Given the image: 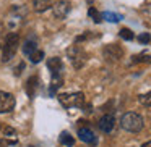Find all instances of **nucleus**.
I'll use <instances>...</instances> for the list:
<instances>
[{
	"label": "nucleus",
	"mask_w": 151,
	"mask_h": 147,
	"mask_svg": "<svg viewBox=\"0 0 151 147\" xmlns=\"http://www.w3.org/2000/svg\"><path fill=\"white\" fill-rule=\"evenodd\" d=\"M0 147H7V142L5 141H0Z\"/></svg>",
	"instance_id": "24"
},
{
	"label": "nucleus",
	"mask_w": 151,
	"mask_h": 147,
	"mask_svg": "<svg viewBox=\"0 0 151 147\" xmlns=\"http://www.w3.org/2000/svg\"><path fill=\"white\" fill-rule=\"evenodd\" d=\"M5 136H7V137L15 136V129H12V128H5Z\"/></svg>",
	"instance_id": "22"
},
{
	"label": "nucleus",
	"mask_w": 151,
	"mask_h": 147,
	"mask_svg": "<svg viewBox=\"0 0 151 147\" xmlns=\"http://www.w3.org/2000/svg\"><path fill=\"white\" fill-rule=\"evenodd\" d=\"M59 102L65 108L81 107L85 104V95L83 92H70V94H59Z\"/></svg>",
	"instance_id": "3"
},
{
	"label": "nucleus",
	"mask_w": 151,
	"mask_h": 147,
	"mask_svg": "<svg viewBox=\"0 0 151 147\" xmlns=\"http://www.w3.org/2000/svg\"><path fill=\"white\" fill-rule=\"evenodd\" d=\"M70 10H72V5H70V2H67V0H59L57 4H52V13H54V16L59 18V20H63V18L70 13Z\"/></svg>",
	"instance_id": "5"
},
{
	"label": "nucleus",
	"mask_w": 151,
	"mask_h": 147,
	"mask_svg": "<svg viewBox=\"0 0 151 147\" xmlns=\"http://www.w3.org/2000/svg\"><path fill=\"white\" fill-rule=\"evenodd\" d=\"M120 37H122V39H125V40H132L135 36H133V33H132L128 28H124V29H120Z\"/></svg>",
	"instance_id": "19"
},
{
	"label": "nucleus",
	"mask_w": 151,
	"mask_h": 147,
	"mask_svg": "<svg viewBox=\"0 0 151 147\" xmlns=\"http://www.w3.org/2000/svg\"><path fill=\"white\" fill-rule=\"evenodd\" d=\"M132 62H133V63H140V62H151V57H148V55H135Z\"/></svg>",
	"instance_id": "20"
},
{
	"label": "nucleus",
	"mask_w": 151,
	"mask_h": 147,
	"mask_svg": "<svg viewBox=\"0 0 151 147\" xmlns=\"http://www.w3.org/2000/svg\"><path fill=\"white\" fill-rule=\"evenodd\" d=\"M120 126L125 131H128V133H140L143 129V118L138 113L128 111V113H125L120 118Z\"/></svg>",
	"instance_id": "1"
},
{
	"label": "nucleus",
	"mask_w": 151,
	"mask_h": 147,
	"mask_svg": "<svg viewBox=\"0 0 151 147\" xmlns=\"http://www.w3.org/2000/svg\"><path fill=\"white\" fill-rule=\"evenodd\" d=\"M115 126V118L112 115H104V116L99 120V128H101L102 133H111Z\"/></svg>",
	"instance_id": "10"
},
{
	"label": "nucleus",
	"mask_w": 151,
	"mask_h": 147,
	"mask_svg": "<svg viewBox=\"0 0 151 147\" xmlns=\"http://www.w3.org/2000/svg\"><path fill=\"white\" fill-rule=\"evenodd\" d=\"M36 82H37V78H36V76H33V78L28 79L26 89H28V95H29V97H34V86H36Z\"/></svg>",
	"instance_id": "16"
},
{
	"label": "nucleus",
	"mask_w": 151,
	"mask_h": 147,
	"mask_svg": "<svg viewBox=\"0 0 151 147\" xmlns=\"http://www.w3.org/2000/svg\"><path fill=\"white\" fill-rule=\"evenodd\" d=\"M33 7L37 13H42V11L49 10V8L52 7V2H50V0H34Z\"/></svg>",
	"instance_id": "12"
},
{
	"label": "nucleus",
	"mask_w": 151,
	"mask_h": 147,
	"mask_svg": "<svg viewBox=\"0 0 151 147\" xmlns=\"http://www.w3.org/2000/svg\"><path fill=\"white\" fill-rule=\"evenodd\" d=\"M102 53H104V57H106L107 60H112V62H115V60L122 58V55H124V50H122L119 45H115V44H111V45L104 47Z\"/></svg>",
	"instance_id": "8"
},
{
	"label": "nucleus",
	"mask_w": 151,
	"mask_h": 147,
	"mask_svg": "<svg viewBox=\"0 0 151 147\" xmlns=\"http://www.w3.org/2000/svg\"><path fill=\"white\" fill-rule=\"evenodd\" d=\"M78 137L83 141V142H86V144H91V146H96V136H94V133H93L89 128H80L78 129Z\"/></svg>",
	"instance_id": "9"
},
{
	"label": "nucleus",
	"mask_w": 151,
	"mask_h": 147,
	"mask_svg": "<svg viewBox=\"0 0 151 147\" xmlns=\"http://www.w3.org/2000/svg\"><path fill=\"white\" fill-rule=\"evenodd\" d=\"M138 40H140L141 44H148V42L151 40V37H150V34H148V33H143V34H140Z\"/></svg>",
	"instance_id": "21"
},
{
	"label": "nucleus",
	"mask_w": 151,
	"mask_h": 147,
	"mask_svg": "<svg viewBox=\"0 0 151 147\" xmlns=\"http://www.w3.org/2000/svg\"><path fill=\"white\" fill-rule=\"evenodd\" d=\"M59 141H60V144H63V146H67V147H72L73 144H75V139H73V137L70 136L67 131H63V133L60 134Z\"/></svg>",
	"instance_id": "13"
},
{
	"label": "nucleus",
	"mask_w": 151,
	"mask_h": 147,
	"mask_svg": "<svg viewBox=\"0 0 151 147\" xmlns=\"http://www.w3.org/2000/svg\"><path fill=\"white\" fill-rule=\"evenodd\" d=\"M88 15L91 16V20L94 21V23H101V21H102V13H99V11L96 10V8H93V7H89Z\"/></svg>",
	"instance_id": "14"
},
{
	"label": "nucleus",
	"mask_w": 151,
	"mask_h": 147,
	"mask_svg": "<svg viewBox=\"0 0 151 147\" xmlns=\"http://www.w3.org/2000/svg\"><path fill=\"white\" fill-rule=\"evenodd\" d=\"M15 107V97L10 92L0 91V113H8Z\"/></svg>",
	"instance_id": "6"
},
{
	"label": "nucleus",
	"mask_w": 151,
	"mask_h": 147,
	"mask_svg": "<svg viewBox=\"0 0 151 147\" xmlns=\"http://www.w3.org/2000/svg\"><path fill=\"white\" fill-rule=\"evenodd\" d=\"M29 58H31V62H33V63H39L41 60L44 58V52H42V50H36V52H33L29 55Z\"/></svg>",
	"instance_id": "18"
},
{
	"label": "nucleus",
	"mask_w": 151,
	"mask_h": 147,
	"mask_svg": "<svg viewBox=\"0 0 151 147\" xmlns=\"http://www.w3.org/2000/svg\"><path fill=\"white\" fill-rule=\"evenodd\" d=\"M102 20H107L111 23H117V21L122 20V16L120 15H115V13H111V11H104L102 13Z\"/></svg>",
	"instance_id": "15"
},
{
	"label": "nucleus",
	"mask_w": 151,
	"mask_h": 147,
	"mask_svg": "<svg viewBox=\"0 0 151 147\" xmlns=\"http://www.w3.org/2000/svg\"><path fill=\"white\" fill-rule=\"evenodd\" d=\"M68 58L72 60V65L75 66V68H81L86 62V53L83 52L81 47L73 45L68 49Z\"/></svg>",
	"instance_id": "4"
},
{
	"label": "nucleus",
	"mask_w": 151,
	"mask_h": 147,
	"mask_svg": "<svg viewBox=\"0 0 151 147\" xmlns=\"http://www.w3.org/2000/svg\"><path fill=\"white\" fill-rule=\"evenodd\" d=\"M47 68L52 73V78H62V71H63V63L59 57H54V58H49L47 62Z\"/></svg>",
	"instance_id": "7"
},
{
	"label": "nucleus",
	"mask_w": 151,
	"mask_h": 147,
	"mask_svg": "<svg viewBox=\"0 0 151 147\" xmlns=\"http://www.w3.org/2000/svg\"><path fill=\"white\" fill-rule=\"evenodd\" d=\"M141 147H151V141H148V142H145Z\"/></svg>",
	"instance_id": "23"
},
{
	"label": "nucleus",
	"mask_w": 151,
	"mask_h": 147,
	"mask_svg": "<svg viewBox=\"0 0 151 147\" xmlns=\"http://www.w3.org/2000/svg\"><path fill=\"white\" fill-rule=\"evenodd\" d=\"M138 100H140V104L145 105V107H151V91L146 92V94H143V95H140Z\"/></svg>",
	"instance_id": "17"
},
{
	"label": "nucleus",
	"mask_w": 151,
	"mask_h": 147,
	"mask_svg": "<svg viewBox=\"0 0 151 147\" xmlns=\"http://www.w3.org/2000/svg\"><path fill=\"white\" fill-rule=\"evenodd\" d=\"M20 45V37H18L17 33H12L7 36V40H5L4 45V53H2V62H10L12 58L17 53V49Z\"/></svg>",
	"instance_id": "2"
},
{
	"label": "nucleus",
	"mask_w": 151,
	"mask_h": 147,
	"mask_svg": "<svg viewBox=\"0 0 151 147\" xmlns=\"http://www.w3.org/2000/svg\"><path fill=\"white\" fill-rule=\"evenodd\" d=\"M37 50V40H36V37L34 36H31L29 39H26L24 40V45H23V53L24 55H28L29 57L33 52H36Z\"/></svg>",
	"instance_id": "11"
}]
</instances>
